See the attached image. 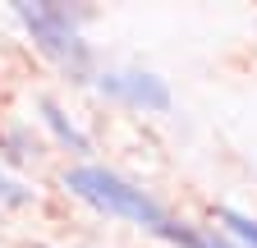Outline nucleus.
Returning a JSON list of instances; mask_svg holds the SVG:
<instances>
[{
  "instance_id": "nucleus-10",
  "label": "nucleus",
  "mask_w": 257,
  "mask_h": 248,
  "mask_svg": "<svg viewBox=\"0 0 257 248\" xmlns=\"http://www.w3.org/2000/svg\"><path fill=\"white\" fill-rule=\"evenodd\" d=\"M0 92H5V83H0Z\"/></svg>"
},
{
  "instance_id": "nucleus-1",
  "label": "nucleus",
  "mask_w": 257,
  "mask_h": 248,
  "mask_svg": "<svg viewBox=\"0 0 257 248\" xmlns=\"http://www.w3.org/2000/svg\"><path fill=\"white\" fill-rule=\"evenodd\" d=\"M14 23L28 33V42L46 55L51 65L69 83H92V74L101 69L96 46L87 42L83 28L96 19V5H69V0H14L10 5Z\"/></svg>"
},
{
  "instance_id": "nucleus-6",
  "label": "nucleus",
  "mask_w": 257,
  "mask_h": 248,
  "mask_svg": "<svg viewBox=\"0 0 257 248\" xmlns=\"http://www.w3.org/2000/svg\"><path fill=\"white\" fill-rule=\"evenodd\" d=\"M156 239L170 243V248H239L234 239H225L216 225H198V221H184V216H170Z\"/></svg>"
},
{
  "instance_id": "nucleus-9",
  "label": "nucleus",
  "mask_w": 257,
  "mask_h": 248,
  "mask_svg": "<svg viewBox=\"0 0 257 248\" xmlns=\"http://www.w3.org/2000/svg\"><path fill=\"white\" fill-rule=\"evenodd\" d=\"M28 248H55V243H42V239H37V243H28Z\"/></svg>"
},
{
  "instance_id": "nucleus-3",
  "label": "nucleus",
  "mask_w": 257,
  "mask_h": 248,
  "mask_svg": "<svg viewBox=\"0 0 257 248\" xmlns=\"http://www.w3.org/2000/svg\"><path fill=\"white\" fill-rule=\"evenodd\" d=\"M87 87L96 97H106L110 106L138 110V115H170L175 110L170 78H161L156 69H143V65H101Z\"/></svg>"
},
{
  "instance_id": "nucleus-4",
  "label": "nucleus",
  "mask_w": 257,
  "mask_h": 248,
  "mask_svg": "<svg viewBox=\"0 0 257 248\" xmlns=\"http://www.w3.org/2000/svg\"><path fill=\"white\" fill-rule=\"evenodd\" d=\"M32 110H37V124H42L46 143H55L60 152H69L74 161H92V134L69 115V106H64L60 97L37 92V97H32Z\"/></svg>"
},
{
  "instance_id": "nucleus-2",
  "label": "nucleus",
  "mask_w": 257,
  "mask_h": 248,
  "mask_svg": "<svg viewBox=\"0 0 257 248\" xmlns=\"http://www.w3.org/2000/svg\"><path fill=\"white\" fill-rule=\"evenodd\" d=\"M60 189L69 198H78L83 207L101 211V216H115V221H124V225L147 230L152 239L175 216L156 193H147L143 184H134L128 175H119L115 166H101V161H69L60 170Z\"/></svg>"
},
{
  "instance_id": "nucleus-8",
  "label": "nucleus",
  "mask_w": 257,
  "mask_h": 248,
  "mask_svg": "<svg viewBox=\"0 0 257 248\" xmlns=\"http://www.w3.org/2000/svg\"><path fill=\"white\" fill-rule=\"evenodd\" d=\"M0 202H5V207H32V202H37V189H32L28 179H19V175L0 170Z\"/></svg>"
},
{
  "instance_id": "nucleus-7",
  "label": "nucleus",
  "mask_w": 257,
  "mask_h": 248,
  "mask_svg": "<svg viewBox=\"0 0 257 248\" xmlns=\"http://www.w3.org/2000/svg\"><path fill=\"white\" fill-rule=\"evenodd\" d=\"M211 225L225 234V239H234L239 248H257V216L234 207V202H216L211 207Z\"/></svg>"
},
{
  "instance_id": "nucleus-5",
  "label": "nucleus",
  "mask_w": 257,
  "mask_h": 248,
  "mask_svg": "<svg viewBox=\"0 0 257 248\" xmlns=\"http://www.w3.org/2000/svg\"><path fill=\"white\" fill-rule=\"evenodd\" d=\"M46 157V138L42 129H32V119H0V170L19 175L23 166H37Z\"/></svg>"
}]
</instances>
